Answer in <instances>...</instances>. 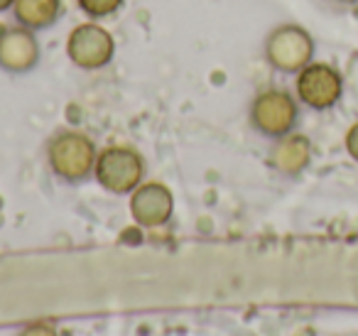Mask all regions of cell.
<instances>
[{"label":"cell","instance_id":"cell-15","mask_svg":"<svg viewBox=\"0 0 358 336\" xmlns=\"http://www.w3.org/2000/svg\"><path fill=\"white\" fill-rule=\"evenodd\" d=\"M331 3H336V6H358V0H331Z\"/></svg>","mask_w":358,"mask_h":336},{"label":"cell","instance_id":"cell-12","mask_svg":"<svg viewBox=\"0 0 358 336\" xmlns=\"http://www.w3.org/2000/svg\"><path fill=\"white\" fill-rule=\"evenodd\" d=\"M17 336H62L59 331L52 324H45V321H35V324H27L17 331Z\"/></svg>","mask_w":358,"mask_h":336},{"label":"cell","instance_id":"cell-11","mask_svg":"<svg viewBox=\"0 0 358 336\" xmlns=\"http://www.w3.org/2000/svg\"><path fill=\"white\" fill-rule=\"evenodd\" d=\"M76 6L89 20L99 22L106 20V18H113L125 6V0H76Z\"/></svg>","mask_w":358,"mask_h":336},{"label":"cell","instance_id":"cell-5","mask_svg":"<svg viewBox=\"0 0 358 336\" xmlns=\"http://www.w3.org/2000/svg\"><path fill=\"white\" fill-rule=\"evenodd\" d=\"M294 96L312 111H329L343 96V76L329 62H309L294 74Z\"/></svg>","mask_w":358,"mask_h":336},{"label":"cell","instance_id":"cell-4","mask_svg":"<svg viewBox=\"0 0 358 336\" xmlns=\"http://www.w3.org/2000/svg\"><path fill=\"white\" fill-rule=\"evenodd\" d=\"M148 164L145 158L135 148L128 145H108L99 150L94 177L108 194L115 197H130L143 184Z\"/></svg>","mask_w":358,"mask_h":336},{"label":"cell","instance_id":"cell-14","mask_svg":"<svg viewBox=\"0 0 358 336\" xmlns=\"http://www.w3.org/2000/svg\"><path fill=\"white\" fill-rule=\"evenodd\" d=\"M13 3H15V0H0V13L13 10Z\"/></svg>","mask_w":358,"mask_h":336},{"label":"cell","instance_id":"cell-13","mask_svg":"<svg viewBox=\"0 0 358 336\" xmlns=\"http://www.w3.org/2000/svg\"><path fill=\"white\" fill-rule=\"evenodd\" d=\"M343 148H346L348 158L358 162V120L346 130V138H343Z\"/></svg>","mask_w":358,"mask_h":336},{"label":"cell","instance_id":"cell-2","mask_svg":"<svg viewBox=\"0 0 358 336\" xmlns=\"http://www.w3.org/2000/svg\"><path fill=\"white\" fill-rule=\"evenodd\" d=\"M299 106L302 104L292 91L280 89V86H268V89L258 91L250 101V128L268 140H278L282 135L294 133L299 123Z\"/></svg>","mask_w":358,"mask_h":336},{"label":"cell","instance_id":"cell-6","mask_svg":"<svg viewBox=\"0 0 358 336\" xmlns=\"http://www.w3.org/2000/svg\"><path fill=\"white\" fill-rule=\"evenodd\" d=\"M66 57L76 69L96 71L103 69L115 57V40L96 20L81 22L66 37Z\"/></svg>","mask_w":358,"mask_h":336},{"label":"cell","instance_id":"cell-7","mask_svg":"<svg viewBox=\"0 0 358 336\" xmlns=\"http://www.w3.org/2000/svg\"><path fill=\"white\" fill-rule=\"evenodd\" d=\"M42 47L37 32L22 25H0V69L6 74H30L40 64Z\"/></svg>","mask_w":358,"mask_h":336},{"label":"cell","instance_id":"cell-8","mask_svg":"<svg viewBox=\"0 0 358 336\" xmlns=\"http://www.w3.org/2000/svg\"><path fill=\"white\" fill-rule=\"evenodd\" d=\"M130 216L140 228H162L174 216V194L162 182H143L130 194Z\"/></svg>","mask_w":358,"mask_h":336},{"label":"cell","instance_id":"cell-10","mask_svg":"<svg viewBox=\"0 0 358 336\" xmlns=\"http://www.w3.org/2000/svg\"><path fill=\"white\" fill-rule=\"evenodd\" d=\"M10 13L17 25L32 32H42L57 25V20L64 13V3L62 0H15Z\"/></svg>","mask_w":358,"mask_h":336},{"label":"cell","instance_id":"cell-9","mask_svg":"<svg viewBox=\"0 0 358 336\" xmlns=\"http://www.w3.org/2000/svg\"><path fill=\"white\" fill-rule=\"evenodd\" d=\"M312 162V140L302 133H289L282 138L273 140L270 148V164L275 172L285 174V177H297Z\"/></svg>","mask_w":358,"mask_h":336},{"label":"cell","instance_id":"cell-3","mask_svg":"<svg viewBox=\"0 0 358 336\" xmlns=\"http://www.w3.org/2000/svg\"><path fill=\"white\" fill-rule=\"evenodd\" d=\"M317 42L307 27L297 22H282L265 35L263 57L270 69L278 74H297L309 62H314Z\"/></svg>","mask_w":358,"mask_h":336},{"label":"cell","instance_id":"cell-1","mask_svg":"<svg viewBox=\"0 0 358 336\" xmlns=\"http://www.w3.org/2000/svg\"><path fill=\"white\" fill-rule=\"evenodd\" d=\"M45 155H47V164H50V172L59 182L76 187V184H84L94 177L99 150H96V143L86 133L66 128V130H57L47 140Z\"/></svg>","mask_w":358,"mask_h":336}]
</instances>
